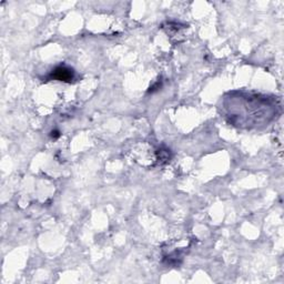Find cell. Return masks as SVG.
<instances>
[{"mask_svg": "<svg viewBox=\"0 0 284 284\" xmlns=\"http://www.w3.org/2000/svg\"><path fill=\"white\" fill-rule=\"evenodd\" d=\"M51 79H56L59 81L64 82H71L74 79V71L73 69L69 68L67 66H59L53 70L50 74Z\"/></svg>", "mask_w": 284, "mask_h": 284, "instance_id": "6da1fadb", "label": "cell"}]
</instances>
